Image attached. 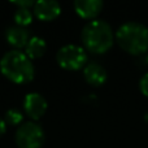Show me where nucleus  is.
Segmentation results:
<instances>
[{
    "label": "nucleus",
    "instance_id": "obj_1",
    "mask_svg": "<svg viewBox=\"0 0 148 148\" xmlns=\"http://www.w3.org/2000/svg\"><path fill=\"white\" fill-rule=\"evenodd\" d=\"M0 72L14 83L30 82L35 75L33 60L21 49H9L0 59Z\"/></svg>",
    "mask_w": 148,
    "mask_h": 148
},
{
    "label": "nucleus",
    "instance_id": "obj_2",
    "mask_svg": "<svg viewBox=\"0 0 148 148\" xmlns=\"http://www.w3.org/2000/svg\"><path fill=\"white\" fill-rule=\"evenodd\" d=\"M81 39L84 49H88L92 53H104L113 46L114 34L107 21L95 18L83 26Z\"/></svg>",
    "mask_w": 148,
    "mask_h": 148
},
{
    "label": "nucleus",
    "instance_id": "obj_3",
    "mask_svg": "<svg viewBox=\"0 0 148 148\" xmlns=\"http://www.w3.org/2000/svg\"><path fill=\"white\" fill-rule=\"evenodd\" d=\"M116 39L123 51L130 55H140L148 51V29L143 23L129 21L118 27Z\"/></svg>",
    "mask_w": 148,
    "mask_h": 148
},
{
    "label": "nucleus",
    "instance_id": "obj_4",
    "mask_svg": "<svg viewBox=\"0 0 148 148\" xmlns=\"http://www.w3.org/2000/svg\"><path fill=\"white\" fill-rule=\"evenodd\" d=\"M44 130L35 121H25L16 130V143L20 148H40L44 143Z\"/></svg>",
    "mask_w": 148,
    "mask_h": 148
},
{
    "label": "nucleus",
    "instance_id": "obj_5",
    "mask_svg": "<svg viewBox=\"0 0 148 148\" xmlns=\"http://www.w3.org/2000/svg\"><path fill=\"white\" fill-rule=\"evenodd\" d=\"M57 64L68 70H78L87 64V52L79 44L68 43L61 46L56 52Z\"/></svg>",
    "mask_w": 148,
    "mask_h": 148
},
{
    "label": "nucleus",
    "instance_id": "obj_6",
    "mask_svg": "<svg viewBox=\"0 0 148 148\" xmlns=\"http://www.w3.org/2000/svg\"><path fill=\"white\" fill-rule=\"evenodd\" d=\"M48 103L40 92H29L23 97V109L26 114L33 120H38L46 113Z\"/></svg>",
    "mask_w": 148,
    "mask_h": 148
},
{
    "label": "nucleus",
    "instance_id": "obj_7",
    "mask_svg": "<svg viewBox=\"0 0 148 148\" xmlns=\"http://www.w3.org/2000/svg\"><path fill=\"white\" fill-rule=\"evenodd\" d=\"M33 12L39 20L49 21L61 13V5L57 0H36Z\"/></svg>",
    "mask_w": 148,
    "mask_h": 148
},
{
    "label": "nucleus",
    "instance_id": "obj_8",
    "mask_svg": "<svg viewBox=\"0 0 148 148\" xmlns=\"http://www.w3.org/2000/svg\"><path fill=\"white\" fill-rule=\"evenodd\" d=\"M83 77L92 86H101L107 81V70L96 61H90L83 68Z\"/></svg>",
    "mask_w": 148,
    "mask_h": 148
},
{
    "label": "nucleus",
    "instance_id": "obj_9",
    "mask_svg": "<svg viewBox=\"0 0 148 148\" xmlns=\"http://www.w3.org/2000/svg\"><path fill=\"white\" fill-rule=\"evenodd\" d=\"M5 38L10 46L16 47V49H21L22 47L25 48V46L27 44L29 39H30V34H29L27 29L23 26L12 25L5 30Z\"/></svg>",
    "mask_w": 148,
    "mask_h": 148
},
{
    "label": "nucleus",
    "instance_id": "obj_10",
    "mask_svg": "<svg viewBox=\"0 0 148 148\" xmlns=\"http://www.w3.org/2000/svg\"><path fill=\"white\" fill-rule=\"evenodd\" d=\"M73 5L81 17L95 20V17L101 12L104 3L101 0H75Z\"/></svg>",
    "mask_w": 148,
    "mask_h": 148
},
{
    "label": "nucleus",
    "instance_id": "obj_11",
    "mask_svg": "<svg viewBox=\"0 0 148 148\" xmlns=\"http://www.w3.org/2000/svg\"><path fill=\"white\" fill-rule=\"evenodd\" d=\"M46 49H47L46 39L39 35H33L30 36L27 44L25 46V53L33 60V59H38V57L43 56Z\"/></svg>",
    "mask_w": 148,
    "mask_h": 148
},
{
    "label": "nucleus",
    "instance_id": "obj_12",
    "mask_svg": "<svg viewBox=\"0 0 148 148\" xmlns=\"http://www.w3.org/2000/svg\"><path fill=\"white\" fill-rule=\"evenodd\" d=\"M33 10L30 8H17L14 10L13 18L16 21V25H20L26 27L27 25H30L33 22Z\"/></svg>",
    "mask_w": 148,
    "mask_h": 148
},
{
    "label": "nucleus",
    "instance_id": "obj_13",
    "mask_svg": "<svg viewBox=\"0 0 148 148\" xmlns=\"http://www.w3.org/2000/svg\"><path fill=\"white\" fill-rule=\"evenodd\" d=\"M4 120L7 125H18L22 123L23 120V113L17 108H9L4 114Z\"/></svg>",
    "mask_w": 148,
    "mask_h": 148
},
{
    "label": "nucleus",
    "instance_id": "obj_14",
    "mask_svg": "<svg viewBox=\"0 0 148 148\" xmlns=\"http://www.w3.org/2000/svg\"><path fill=\"white\" fill-rule=\"evenodd\" d=\"M139 88H140L142 94L148 97V73H146L139 81Z\"/></svg>",
    "mask_w": 148,
    "mask_h": 148
},
{
    "label": "nucleus",
    "instance_id": "obj_15",
    "mask_svg": "<svg viewBox=\"0 0 148 148\" xmlns=\"http://www.w3.org/2000/svg\"><path fill=\"white\" fill-rule=\"evenodd\" d=\"M13 4L17 5V8H31L34 7L35 1L34 0H16L13 1Z\"/></svg>",
    "mask_w": 148,
    "mask_h": 148
},
{
    "label": "nucleus",
    "instance_id": "obj_16",
    "mask_svg": "<svg viewBox=\"0 0 148 148\" xmlns=\"http://www.w3.org/2000/svg\"><path fill=\"white\" fill-rule=\"evenodd\" d=\"M5 131H7V122H5L4 118L0 117V136H1Z\"/></svg>",
    "mask_w": 148,
    "mask_h": 148
},
{
    "label": "nucleus",
    "instance_id": "obj_17",
    "mask_svg": "<svg viewBox=\"0 0 148 148\" xmlns=\"http://www.w3.org/2000/svg\"><path fill=\"white\" fill-rule=\"evenodd\" d=\"M147 62H148V53H147Z\"/></svg>",
    "mask_w": 148,
    "mask_h": 148
},
{
    "label": "nucleus",
    "instance_id": "obj_18",
    "mask_svg": "<svg viewBox=\"0 0 148 148\" xmlns=\"http://www.w3.org/2000/svg\"><path fill=\"white\" fill-rule=\"evenodd\" d=\"M147 118H148V116H147Z\"/></svg>",
    "mask_w": 148,
    "mask_h": 148
}]
</instances>
